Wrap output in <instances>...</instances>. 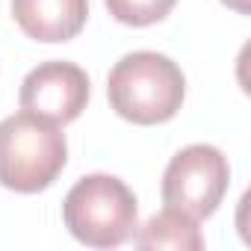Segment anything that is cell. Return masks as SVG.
Returning <instances> with one entry per match:
<instances>
[{"mask_svg": "<svg viewBox=\"0 0 251 251\" xmlns=\"http://www.w3.org/2000/svg\"><path fill=\"white\" fill-rule=\"evenodd\" d=\"M112 109L133 124H163L177 115L186 80L177 62L157 50H133L121 56L106 80Z\"/></svg>", "mask_w": 251, "mask_h": 251, "instance_id": "cell-1", "label": "cell"}, {"mask_svg": "<svg viewBox=\"0 0 251 251\" xmlns=\"http://www.w3.org/2000/svg\"><path fill=\"white\" fill-rule=\"evenodd\" d=\"M230 183L227 157L213 145H186L172 157L163 175V201L192 219H207L219 210Z\"/></svg>", "mask_w": 251, "mask_h": 251, "instance_id": "cell-4", "label": "cell"}, {"mask_svg": "<svg viewBox=\"0 0 251 251\" xmlns=\"http://www.w3.org/2000/svg\"><path fill=\"white\" fill-rule=\"evenodd\" d=\"M139 248H175V251H201L204 233L198 227V219L177 207H166L157 216L145 222V227L136 233Z\"/></svg>", "mask_w": 251, "mask_h": 251, "instance_id": "cell-7", "label": "cell"}, {"mask_svg": "<svg viewBox=\"0 0 251 251\" xmlns=\"http://www.w3.org/2000/svg\"><path fill=\"white\" fill-rule=\"evenodd\" d=\"M177 0H106V9L115 21L127 27H148L163 21Z\"/></svg>", "mask_w": 251, "mask_h": 251, "instance_id": "cell-8", "label": "cell"}, {"mask_svg": "<svg viewBox=\"0 0 251 251\" xmlns=\"http://www.w3.org/2000/svg\"><path fill=\"white\" fill-rule=\"evenodd\" d=\"M68 145L59 124L36 115L15 112L0 121V186L12 192H42L65 169Z\"/></svg>", "mask_w": 251, "mask_h": 251, "instance_id": "cell-2", "label": "cell"}, {"mask_svg": "<svg viewBox=\"0 0 251 251\" xmlns=\"http://www.w3.org/2000/svg\"><path fill=\"white\" fill-rule=\"evenodd\" d=\"M12 15L30 39L53 45L68 42L83 30L89 0H12Z\"/></svg>", "mask_w": 251, "mask_h": 251, "instance_id": "cell-6", "label": "cell"}, {"mask_svg": "<svg viewBox=\"0 0 251 251\" xmlns=\"http://www.w3.org/2000/svg\"><path fill=\"white\" fill-rule=\"evenodd\" d=\"M62 219L74 239L92 248H115L139 227V207L130 186L112 175L80 177L65 201Z\"/></svg>", "mask_w": 251, "mask_h": 251, "instance_id": "cell-3", "label": "cell"}, {"mask_svg": "<svg viewBox=\"0 0 251 251\" xmlns=\"http://www.w3.org/2000/svg\"><path fill=\"white\" fill-rule=\"evenodd\" d=\"M89 100V77L80 65L50 59L36 65L21 83V109L45 115L56 124L74 121Z\"/></svg>", "mask_w": 251, "mask_h": 251, "instance_id": "cell-5", "label": "cell"}, {"mask_svg": "<svg viewBox=\"0 0 251 251\" xmlns=\"http://www.w3.org/2000/svg\"><path fill=\"white\" fill-rule=\"evenodd\" d=\"M225 6H230V9H236L239 15H248L251 12V0H222Z\"/></svg>", "mask_w": 251, "mask_h": 251, "instance_id": "cell-9", "label": "cell"}]
</instances>
